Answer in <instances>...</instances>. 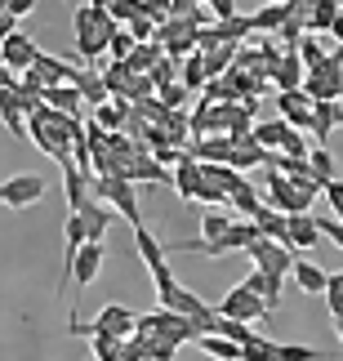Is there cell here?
I'll return each mask as SVG.
<instances>
[{
	"instance_id": "d6a6232c",
	"label": "cell",
	"mask_w": 343,
	"mask_h": 361,
	"mask_svg": "<svg viewBox=\"0 0 343 361\" xmlns=\"http://www.w3.org/2000/svg\"><path fill=\"white\" fill-rule=\"evenodd\" d=\"M214 335H223V339H232V343H237V348H245V343L254 339V330L245 326V322H232V317H218V330H214Z\"/></svg>"
},
{
	"instance_id": "5bb4252c",
	"label": "cell",
	"mask_w": 343,
	"mask_h": 361,
	"mask_svg": "<svg viewBox=\"0 0 343 361\" xmlns=\"http://www.w3.org/2000/svg\"><path fill=\"white\" fill-rule=\"evenodd\" d=\"M304 59H299V54L290 49V54H281L277 59V67H272V85H277L281 94H290V90H304Z\"/></svg>"
},
{
	"instance_id": "f1b7e54d",
	"label": "cell",
	"mask_w": 343,
	"mask_h": 361,
	"mask_svg": "<svg viewBox=\"0 0 343 361\" xmlns=\"http://www.w3.org/2000/svg\"><path fill=\"white\" fill-rule=\"evenodd\" d=\"M339 18V5L335 0H312V13H308V32H330Z\"/></svg>"
},
{
	"instance_id": "7402d4cb",
	"label": "cell",
	"mask_w": 343,
	"mask_h": 361,
	"mask_svg": "<svg viewBox=\"0 0 343 361\" xmlns=\"http://www.w3.org/2000/svg\"><path fill=\"white\" fill-rule=\"evenodd\" d=\"M241 286H245V290H254V295L263 299V308H268V312H277V308H281V276H268V272H258V268H254Z\"/></svg>"
},
{
	"instance_id": "681fc988",
	"label": "cell",
	"mask_w": 343,
	"mask_h": 361,
	"mask_svg": "<svg viewBox=\"0 0 343 361\" xmlns=\"http://www.w3.org/2000/svg\"><path fill=\"white\" fill-rule=\"evenodd\" d=\"M0 67H5V59H0Z\"/></svg>"
},
{
	"instance_id": "2e32d148",
	"label": "cell",
	"mask_w": 343,
	"mask_h": 361,
	"mask_svg": "<svg viewBox=\"0 0 343 361\" xmlns=\"http://www.w3.org/2000/svg\"><path fill=\"white\" fill-rule=\"evenodd\" d=\"M290 276H294V286L304 290V295H325V281H330V272H325V268H317V263H312V259H304V255L294 259Z\"/></svg>"
},
{
	"instance_id": "7c38bea8",
	"label": "cell",
	"mask_w": 343,
	"mask_h": 361,
	"mask_svg": "<svg viewBox=\"0 0 343 361\" xmlns=\"http://www.w3.org/2000/svg\"><path fill=\"white\" fill-rule=\"evenodd\" d=\"M40 103H45L49 112L72 116V121H80V112H85V99H80V90H76V85H49L45 94H40Z\"/></svg>"
},
{
	"instance_id": "cb8c5ba5",
	"label": "cell",
	"mask_w": 343,
	"mask_h": 361,
	"mask_svg": "<svg viewBox=\"0 0 343 361\" xmlns=\"http://www.w3.org/2000/svg\"><path fill=\"white\" fill-rule=\"evenodd\" d=\"M250 224L258 228V237H268V241H277V245L290 250V237H285V214H277V210H268V205H263V210H258Z\"/></svg>"
},
{
	"instance_id": "3957f363",
	"label": "cell",
	"mask_w": 343,
	"mask_h": 361,
	"mask_svg": "<svg viewBox=\"0 0 343 361\" xmlns=\"http://www.w3.org/2000/svg\"><path fill=\"white\" fill-rule=\"evenodd\" d=\"M130 330H134V312L120 308V303H107V308L94 317V326L72 322V326H67V335H112V339H125Z\"/></svg>"
},
{
	"instance_id": "9a60e30c",
	"label": "cell",
	"mask_w": 343,
	"mask_h": 361,
	"mask_svg": "<svg viewBox=\"0 0 343 361\" xmlns=\"http://www.w3.org/2000/svg\"><path fill=\"white\" fill-rule=\"evenodd\" d=\"M72 85L80 90V99H85V107H103L112 94H107V80L103 72H94V67H76V80Z\"/></svg>"
},
{
	"instance_id": "4fadbf2b",
	"label": "cell",
	"mask_w": 343,
	"mask_h": 361,
	"mask_svg": "<svg viewBox=\"0 0 343 361\" xmlns=\"http://www.w3.org/2000/svg\"><path fill=\"white\" fill-rule=\"evenodd\" d=\"M285 237H290L294 255H304V250H312V245L321 241V228H317V219H312V214H290V219H285Z\"/></svg>"
},
{
	"instance_id": "7dc6e473",
	"label": "cell",
	"mask_w": 343,
	"mask_h": 361,
	"mask_svg": "<svg viewBox=\"0 0 343 361\" xmlns=\"http://www.w3.org/2000/svg\"><path fill=\"white\" fill-rule=\"evenodd\" d=\"M335 330H339V339H343V317H335Z\"/></svg>"
},
{
	"instance_id": "bcb514c9",
	"label": "cell",
	"mask_w": 343,
	"mask_h": 361,
	"mask_svg": "<svg viewBox=\"0 0 343 361\" xmlns=\"http://www.w3.org/2000/svg\"><path fill=\"white\" fill-rule=\"evenodd\" d=\"M330 36H335L339 45H343V9H339V18H335V27H330Z\"/></svg>"
},
{
	"instance_id": "e0dca14e",
	"label": "cell",
	"mask_w": 343,
	"mask_h": 361,
	"mask_svg": "<svg viewBox=\"0 0 343 361\" xmlns=\"http://www.w3.org/2000/svg\"><path fill=\"white\" fill-rule=\"evenodd\" d=\"M268 157H272V152H263L250 134H241V138H232L227 165H232V170H254V165H268Z\"/></svg>"
},
{
	"instance_id": "5b68a950",
	"label": "cell",
	"mask_w": 343,
	"mask_h": 361,
	"mask_svg": "<svg viewBox=\"0 0 343 361\" xmlns=\"http://www.w3.org/2000/svg\"><path fill=\"white\" fill-rule=\"evenodd\" d=\"M245 255H250L254 259V268L258 272H268V276H281V281H285V272H290L294 268V250H285V245H277V241H268V237H258L250 250H245Z\"/></svg>"
},
{
	"instance_id": "44dd1931",
	"label": "cell",
	"mask_w": 343,
	"mask_h": 361,
	"mask_svg": "<svg viewBox=\"0 0 343 361\" xmlns=\"http://www.w3.org/2000/svg\"><path fill=\"white\" fill-rule=\"evenodd\" d=\"M335 125H343V103H312V138H317V147H325Z\"/></svg>"
},
{
	"instance_id": "8fae6325",
	"label": "cell",
	"mask_w": 343,
	"mask_h": 361,
	"mask_svg": "<svg viewBox=\"0 0 343 361\" xmlns=\"http://www.w3.org/2000/svg\"><path fill=\"white\" fill-rule=\"evenodd\" d=\"M80 224H85V241H107V228H112V205H103L99 197H89L85 205H80Z\"/></svg>"
},
{
	"instance_id": "7bdbcfd3",
	"label": "cell",
	"mask_w": 343,
	"mask_h": 361,
	"mask_svg": "<svg viewBox=\"0 0 343 361\" xmlns=\"http://www.w3.org/2000/svg\"><path fill=\"white\" fill-rule=\"evenodd\" d=\"M317 228H321V237H330L343 250V224H339V219H317Z\"/></svg>"
},
{
	"instance_id": "ffe728a7",
	"label": "cell",
	"mask_w": 343,
	"mask_h": 361,
	"mask_svg": "<svg viewBox=\"0 0 343 361\" xmlns=\"http://www.w3.org/2000/svg\"><path fill=\"white\" fill-rule=\"evenodd\" d=\"M170 183H174V192H178V201H197V188H201V161L183 157V161L174 165Z\"/></svg>"
},
{
	"instance_id": "ac0fdd59",
	"label": "cell",
	"mask_w": 343,
	"mask_h": 361,
	"mask_svg": "<svg viewBox=\"0 0 343 361\" xmlns=\"http://www.w3.org/2000/svg\"><path fill=\"white\" fill-rule=\"evenodd\" d=\"M156 299H161V308H166V312H178V317H187V322L205 308V299H201V295H192V290H183L178 281L166 290V295H156Z\"/></svg>"
},
{
	"instance_id": "4dcf8cb0",
	"label": "cell",
	"mask_w": 343,
	"mask_h": 361,
	"mask_svg": "<svg viewBox=\"0 0 343 361\" xmlns=\"http://www.w3.org/2000/svg\"><path fill=\"white\" fill-rule=\"evenodd\" d=\"M178 85H183V90H201V85H210L201 54H187V59H183V80H178Z\"/></svg>"
},
{
	"instance_id": "52a82bcc",
	"label": "cell",
	"mask_w": 343,
	"mask_h": 361,
	"mask_svg": "<svg viewBox=\"0 0 343 361\" xmlns=\"http://www.w3.org/2000/svg\"><path fill=\"white\" fill-rule=\"evenodd\" d=\"M72 23H76V40H80V59L99 63L103 49H107V36L99 32V13H94V5H80L72 13Z\"/></svg>"
},
{
	"instance_id": "ab89813d",
	"label": "cell",
	"mask_w": 343,
	"mask_h": 361,
	"mask_svg": "<svg viewBox=\"0 0 343 361\" xmlns=\"http://www.w3.org/2000/svg\"><path fill=\"white\" fill-rule=\"evenodd\" d=\"M321 192H325V201H330V210H335V219H339V224H343V183H339V178H330V183H325Z\"/></svg>"
},
{
	"instance_id": "83f0119b",
	"label": "cell",
	"mask_w": 343,
	"mask_h": 361,
	"mask_svg": "<svg viewBox=\"0 0 343 361\" xmlns=\"http://www.w3.org/2000/svg\"><path fill=\"white\" fill-rule=\"evenodd\" d=\"M197 343H201V353H210L214 361H241V348L232 339H223V335H201Z\"/></svg>"
},
{
	"instance_id": "8992f818",
	"label": "cell",
	"mask_w": 343,
	"mask_h": 361,
	"mask_svg": "<svg viewBox=\"0 0 343 361\" xmlns=\"http://www.w3.org/2000/svg\"><path fill=\"white\" fill-rule=\"evenodd\" d=\"M40 197H45V178L40 174H13L0 183V205H9V210H27Z\"/></svg>"
},
{
	"instance_id": "b9f144b4",
	"label": "cell",
	"mask_w": 343,
	"mask_h": 361,
	"mask_svg": "<svg viewBox=\"0 0 343 361\" xmlns=\"http://www.w3.org/2000/svg\"><path fill=\"white\" fill-rule=\"evenodd\" d=\"M197 201H205V205H227V197L214 183H205V178H201V188H197Z\"/></svg>"
},
{
	"instance_id": "e575fe53",
	"label": "cell",
	"mask_w": 343,
	"mask_h": 361,
	"mask_svg": "<svg viewBox=\"0 0 343 361\" xmlns=\"http://www.w3.org/2000/svg\"><path fill=\"white\" fill-rule=\"evenodd\" d=\"M308 165H312V178H321V183H330V178H339V174H335V157H330L325 147H312Z\"/></svg>"
},
{
	"instance_id": "30bf717a",
	"label": "cell",
	"mask_w": 343,
	"mask_h": 361,
	"mask_svg": "<svg viewBox=\"0 0 343 361\" xmlns=\"http://www.w3.org/2000/svg\"><path fill=\"white\" fill-rule=\"evenodd\" d=\"M277 112L290 130H312V99L304 90H290V94H277Z\"/></svg>"
},
{
	"instance_id": "4316f807",
	"label": "cell",
	"mask_w": 343,
	"mask_h": 361,
	"mask_svg": "<svg viewBox=\"0 0 343 361\" xmlns=\"http://www.w3.org/2000/svg\"><path fill=\"white\" fill-rule=\"evenodd\" d=\"M227 205H232V210H237V214L254 219L258 210H263V197H258V192H254V183H245V188H237V192H232V197H227Z\"/></svg>"
},
{
	"instance_id": "603a6c76",
	"label": "cell",
	"mask_w": 343,
	"mask_h": 361,
	"mask_svg": "<svg viewBox=\"0 0 343 361\" xmlns=\"http://www.w3.org/2000/svg\"><path fill=\"white\" fill-rule=\"evenodd\" d=\"M63 192H67V210H80L89 201V174L76 165H63Z\"/></svg>"
},
{
	"instance_id": "ba28073f",
	"label": "cell",
	"mask_w": 343,
	"mask_h": 361,
	"mask_svg": "<svg viewBox=\"0 0 343 361\" xmlns=\"http://www.w3.org/2000/svg\"><path fill=\"white\" fill-rule=\"evenodd\" d=\"M0 59H5L9 72H32L36 59H40V45L27 32H13L9 40H0Z\"/></svg>"
},
{
	"instance_id": "f546056e",
	"label": "cell",
	"mask_w": 343,
	"mask_h": 361,
	"mask_svg": "<svg viewBox=\"0 0 343 361\" xmlns=\"http://www.w3.org/2000/svg\"><path fill=\"white\" fill-rule=\"evenodd\" d=\"M285 18H290V5H277V0H272V5H268V9H258L250 23H254V32H281V23H285Z\"/></svg>"
},
{
	"instance_id": "d6986e66",
	"label": "cell",
	"mask_w": 343,
	"mask_h": 361,
	"mask_svg": "<svg viewBox=\"0 0 343 361\" xmlns=\"http://www.w3.org/2000/svg\"><path fill=\"white\" fill-rule=\"evenodd\" d=\"M32 72L45 80V90H49V85H72V80H76V67L63 63V59H54V54H45V49H40V59H36Z\"/></svg>"
},
{
	"instance_id": "277c9868",
	"label": "cell",
	"mask_w": 343,
	"mask_h": 361,
	"mask_svg": "<svg viewBox=\"0 0 343 361\" xmlns=\"http://www.w3.org/2000/svg\"><path fill=\"white\" fill-rule=\"evenodd\" d=\"M218 317H232V322H268V308H263V299L254 295V290H245V286H232L227 295H223V303H218Z\"/></svg>"
},
{
	"instance_id": "c3c4849f",
	"label": "cell",
	"mask_w": 343,
	"mask_h": 361,
	"mask_svg": "<svg viewBox=\"0 0 343 361\" xmlns=\"http://www.w3.org/2000/svg\"><path fill=\"white\" fill-rule=\"evenodd\" d=\"M335 5H339V9H343V0H335Z\"/></svg>"
},
{
	"instance_id": "d590c367",
	"label": "cell",
	"mask_w": 343,
	"mask_h": 361,
	"mask_svg": "<svg viewBox=\"0 0 343 361\" xmlns=\"http://www.w3.org/2000/svg\"><path fill=\"white\" fill-rule=\"evenodd\" d=\"M232 224H237L232 214H205V219H201V237H197V241H218Z\"/></svg>"
},
{
	"instance_id": "9c48e42d",
	"label": "cell",
	"mask_w": 343,
	"mask_h": 361,
	"mask_svg": "<svg viewBox=\"0 0 343 361\" xmlns=\"http://www.w3.org/2000/svg\"><path fill=\"white\" fill-rule=\"evenodd\" d=\"M99 268H103V245H99V241H85V245L76 250V259H72V281H76V295L94 286Z\"/></svg>"
},
{
	"instance_id": "ee69618b",
	"label": "cell",
	"mask_w": 343,
	"mask_h": 361,
	"mask_svg": "<svg viewBox=\"0 0 343 361\" xmlns=\"http://www.w3.org/2000/svg\"><path fill=\"white\" fill-rule=\"evenodd\" d=\"M183 99H187V90L178 85V80H174V85H161V103H166L170 112H174V103H183Z\"/></svg>"
},
{
	"instance_id": "8d00e7d4",
	"label": "cell",
	"mask_w": 343,
	"mask_h": 361,
	"mask_svg": "<svg viewBox=\"0 0 343 361\" xmlns=\"http://www.w3.org/2000/svg\"><path fill=\"white\" fill-rule=\"evenodd\" d=\"M312 147H317V143H308V138L299 134V130H290V134L281 138V147H277V152H281V157H299V161H308V157H312Z\"/></svg>"
},
{
	"instance_id": "484cf974",
	"label": "cell",
	"mask_w": 343,
	"mask_h": 361,
	"mask_svg": "<svg viewBox=\"0 0 343 361\" xmlns=\"http://www.w3.org/2000/svg\"><path fill=\"white\" fill-rule=\"evenodd\" d=\"M285 134H290V125H285L281 116H277V121H263V125H254V130H250V138H254L263 152H277Z\"/></svg>"
},
{
	"instance_id": "1f68e13d",
	"label": "cell",
	"mask_w": 343,
	"mask_h": 361,
	"mask_svg": "<svg viewBox=\"0 0 343 361\" xmlns=\"http://www.w3.org/2000/svg\"><path fill=\"white\" fill-rule=\"evenodd\" d=\"M277 361H330L321 348H308V343H277Z\"/></svg>"
},
{
	"instance_id": "7a4b0ae2",
	"label": "cell",
	"mask_w": 343,
	"mask_h": 361,
	"mask_svg": "<svg viewBox=\"0 0 343 361\" xmlns=\"http://www.w3.org/2000/svg\"><path fill=\"white\" fill-rule=\"evenodd\" d=\"M94 188H99V201H103V205H112V210H120V214L130 219V228H134V224H143V219H139V192H134L130 178L107 174V178H99Z\"/></svg>"
},
{
	"instance_id": "60d3db41",
	"label": "cell",
	"mask_w": 343,
	"mask_h": 361,
	"mask_svg": "<svg viewBox=\"0 0 343 361\" xmlns=\"http://www.w3.org/2000/svg\"><path fill=\"white\" fill-rule=\"evenodd\" d=\"M325 308H330V317H343V286L325 281Z\"/></svg>"
},
{
	"instance_id": "f6af8a7d",
	"label": "cell",
	"mask_w": 343,
	"mask_h": 361,
	"mask_svg": "<svg viewBox=\"0 0 343 361\" xmlns=\"http://www.w3.org/2000/svg\"><path fill=\"white\" fill-rule=\"evenodd\" d=\"M32 9H36V0H9V13H13V18H27Z\"/></svg>"
},
{
	"instance_id": "f35d334b",
	"label": "cell",
	"mask_w": 343,
	"mask_h": 361,
	"mask_svg": "<svg viewBox=\"0 0 343 361\" xmlns=\"http://www.w3.org/2000/svg\"><path fill=\"white\" fill-rule=\"evenodd\" d=\"M134 45H139V40H134L130 32H116L112 40H107V54H112V63H130V54H134Z\"/></svg>"
},
{
	"instance_id": "836d02e7",
	"label": "cell",
	"mask_w": 343,
	"mask_h": 361,
	"mask_svg": "<svg viewBox=\"0 0 343 361\" xmlns=\"http://www.w3.org/2000/svg\"><path fill=\"white\" fill-rule=\"evenodd\" d=\"M241 361H277V343L263 339V335H254V339L241 348Z\"/></svg>"
},
{
	"instance_id": "74e56055",
	"label": "cell",
	"mask_w": 343,
	"mask_h": 361,
	"mask_svg": "<svg viewBox=\"0 0 343 361\" xmlns=\"http://www.w3.org/2000/svg\"><path fill=\"white\" fill-rule=\"evenodd\" d=\"M294 54L304 59V67H308V72H312V67H321V63H325V49H321V40H317V36H304V40L294 45Z\"/></svg>"
},
{
	"instance_id": "d4e9b609",
	"label": "cell",
	"mask_w": 343,
	"mask_h": 361,
	"mask_svg": "<svg viewBox=\"0 0 343 361\" xmlns=\"http://www.w3.org/2000/svg\"><path fill=\"white\" fill-rule=\"evenodd\" d=\"M125 116H130V103H125V99H116V103L107 99L103 107H94V121H99L107 134H120V125H125Z\"/></svg>"
},
{
	"instance_id": "6da1fadb",
	"label": "cell",
	"mask_w": 343,
	"mask_h": 361,
	"mask_svg": "<svg viewBox=\"0 0 343 361\" xmlns=\"http://www.w3.org/2000/svg\"><path fill=\"white\" fill-rule=\"evenodd\" d=\"M263 205L277 214H312V197L325 188L321 178H281L277 170H263Z\"/></svg>"
}]
</instances>
